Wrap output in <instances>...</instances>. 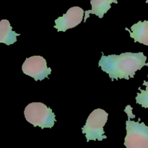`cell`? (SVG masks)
Here are the masks:
<instances>
[{
    "instance_id": "6da1fadb",
    "label": "cell",
    "mask_w": 148,
    "mask_h": 148,
    "mask_svg": "<svg viewBox=\"0 0 148 148\" xmlns=\"http://www.w3.org/2000/svg\"><path fill=\"white\" fill-rule=\"evenodd\" d=\"M146 60L147 56H145L143 52H126L119 55L109 56L103 54L98 65L112 80L130 79L134 77L137 70H140L147 64Z\"/></svg>"
},
{
    "instance_id": "7a4b0ae2",
    "label": "cell",
    "mask_w": 148,
    "mask_h": 148,
    "mask_svg": "<svg viewBox=\"0 0 148 148\" xmlns=\"http://www.w3.org/2000/svg\"><path fill=\"white\" fill-rule=\"evenodd\" d=\"M124 112L128 119L126 121L127 135L124 139V145L127 148H148V127L145 123L135 121L133 119L132 108L130 105L126 106Z\"/></svg>"
},
{
    "instance_id": "3957f363",
    "label": "cell",
    "mask_w": 148,
    "mask_h": 148,
    "mask_svg": "<svg viewBox=\"0 0 148 148\" xmlns=\"http://www.w3.org/2000/svg\"><path fill=\"white\" fill-rule=\"evenodd\" d=\"M26 121L41 129L52 128L56 121L55 114L51 108L43 103L34 102L28 104L24 111Z\"/></svg>"
},
{
    "instance_id": "277c9868",
    "label": "cell",
    "mask_w": 148,
    "mask_h": 148,
    "mask_svg": "<svg viewBox=\"0 0 148 148\" xmlns=\"http://www.w3.org/2000/svg\"><path fill=\"white\" fill-rule=\"evenodd\" d=\"M108 113L101 108H97L91 112L85 125L82 129V133L85 134L87 141H102L104 139H106L103 128L108 121Z\"/></svg>"
},
{
    "instance_id": "5b68a950",
    "label": "cell",
    "mask_w": 148,
    "mask_h": 148,
    "mask_svg": "<svg viewBox=\"0 0 148 148\" xmlns=\"http://www.w3.org/2000/svg\"><path fill=\"white\" fill-rule=\"evenodd\" d=\"M22 70L23 73L33 77L36 81L43 80L51 72V69L47 66L46 60L40 56L27 58L22 65Z\"/></svg>"
},
{
    "instance_id": "8992f818",
    "label": "cell",
    "mask_w": 148,
    "mask_h": 148,
    "mask_svg": "<svg viewBox=\"0 0 148 148\" xmlns=\"http://www.w3.org/2000/svg\"><path fill=\"white\" fill-rule=\"evenodd\" d=\"M84 10L79 7H72L67 10L66 14L55 20L54 27L58 32H65L66 30L75 27L83 20Z\"/></svg>"
},
{
    "instance_id": "52a82bcc",
    "label": "cell",
    "mask_w": 148,
    "mask_h": 148,
    "mask_svg": "<svg viewBox=\"0 0 148 148\" xmlns=\"http://www.w3.org/2000/svg\"><path fill=\"white\" fill-rule=\"evenodd\" d=\"M112 3L117 4L118 1L117 0H91L90 4L92 6V9L87 10L85 12V15L84 17V23L86 22L87 19L89 17L90 14H95L99 18H102L104 14L111 9Z\"/></svg>"
},
{
    "instance_id": "ba28073f",
    "label": "cell",
    "mask_w": 148,
    "mask_h": 148,
    "mask_svg": "<svg viewBox=\"0 0 148 148\" xmlns=\"http://www.w3.org/2000/svg\"><path fill=\"white\" fill-rule=\"evenodd\" d=\"M130 31V37L134 39V42L148 46V21H139L131 27V30L126 28Z\"/></svg>"
},
{
    "instance_id": "9c48e42d",
    "label": "cell",
    "mask_w": 148,
    "mask_h": 148,
    "mask_svg": "<svg viewBox=\"0 0 148 148\" xmlns=\"http://www.w3.org/2000/svg\"><path fill=\"white\" fill-rule=\"evenodd\" d=\"M20 33L13 31L10 22L7 20H1L0 22V43L10 46L17 41V36Z\"/></svg>"
},
{
    "instance_id": "30bf717a",
    "label": "cell",
    "mask_w": 148,
    "mask_h": 148,
    "mask_svg": "<svg viewBox=\"0 0 148 148\" xmlns=\"http://www.w3.org/2000/svg\"><path fill=\"white\" fill-rule=\"evenodd\" d=\"M146 89L139 88L140 92H138L136 97V103L141 105L143 108H148V86H145Z\"/></svg>"
},
{
    "instance_id": "8fae6325",
    "label": "cell",
    "mask_w": 148,
    "mask_h": 148,
    "mask_svg": "<svg viewBox=\"0 0 148 148\" xmlns=\"http://www.w3.org/2000/svg\"><path fill=\"white\" fill-rule=\"evenodd\" d=\"M147 66H148V63H147ZM148 77V76H147ZM143 85H145V86H148V81H145L144 83H143Z\"/></svg>"
},
{
    "instance_id": "7c38bea8",
    "label": "cell",
    "mask_w": 148,
    "mask_h": 148,
    "mask_svg": "<svg viewBox=\"0 0 148 148\" xmlns=\"http://www.w3.org/2000/svg\"><path fill=\"white\" fill-rule=\"evenodd\" d=\"M146 3H148V0H146Z\"/></svg>"
}]
</instances>
